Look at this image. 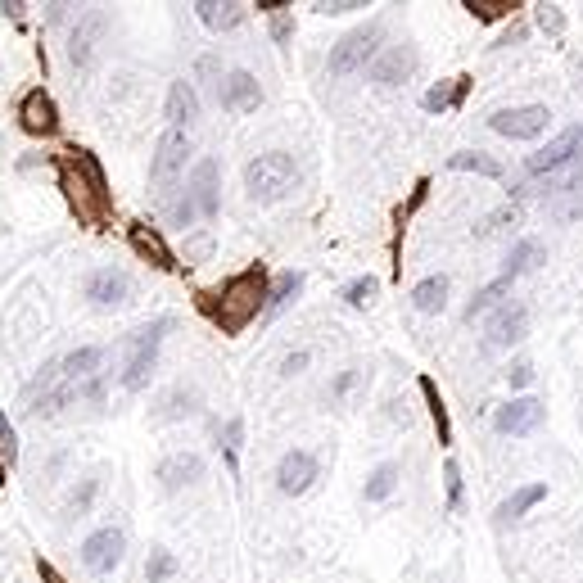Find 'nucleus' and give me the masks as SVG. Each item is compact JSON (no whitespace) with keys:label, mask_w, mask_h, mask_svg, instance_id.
Masks as SVG:
<instances>
[{"label":"nucleus","mask_w":583,"mask_h":583,"mask_svg":"<svg viewBox=\"0 0 583 583\" xmlns=\"http://www.w3.org/2000/svg\"><path fill=\"white\" fill-rule=\"evenodd\" d=\"M267 294H272V272L263 263L245 267V272L226 276L217 290H199L195 308L213 321L222 335H240L249 330V321H258L267 312Z\"/></svg>","instance_id":"obj_1"},{"label":"nucleus","mask_w":583,"mask_h":583,"mask_svg":"<svg viewBox=\"0 0 583 583\" xmlns=\"http://www.w3.org/2000/svg\"><path fill=\"white\" fill-rule=\"evenodd\" d=\"M55 177H59V190H64L68 208L82 226L91 231H104L113 222V190H109V177H104V163L95 159L91 150H68L55 159Z\"/></svg>","instance_id":"obj_2"},{"label":"nucleus","mask_w":583,"mask_h":583,"mask_svg":"<svg viewBox=\"0 0 583 583\" xmlns=\"http://www.w3.org/2000/svg\"><path fill=\"white\" fill-rule=\"evenodd\" d=\"M299 186V163L285 150H263L245 163V195L254 204H281Z\"/></svg>","instance_id":"obj_3"},{"label":"nucleus","mask_w":583,"mask_h":583,"mask_svg":"<svg viewBox=\"0 0 583 583\" xmlns=\"http://www.w3.org/2000/svg\"><path fill=\"white\" fill-rule=\"evenodd\" d=\"M380 50H385V23L367 19L362 28H353L348 37H339L335 46H330L326 68H330V77H358L376 64Z\"/></svg>","instance_id":"obj_4"},{"label":"nucleus","mask_w":583,"mask_h":583,"mask_svg":"<svg viewBox=\"0 0 583 583\" xmlns=\"http://www.w3.org/2000/svg\"><path fill=\"white\" fill-rule=\"evenodd\" d=\"M172 330V317H154L150 326H141L132 339H127V362H123V389L127 394H141L154 376V362H159L163 335Z\"/></svg>","instance_id":"obj_5"},{"label":"nucleus","mask_w":583,"mask_h":583,"mask_svg":"<svg viewBox=\"0 0 583 583\" xmlns=\"http://www.w3.org/2000/svg\"><path fill=\"white\" fill-rule=\"evenodd\" d=\"M579 159H583V123H570V127H561L543 150H534L525 159V181H552V177H561L565 168H574Z\"/></svg>","instance_id":"obj_6"},{"label":"nucleus","mask_w":583,"mask_h":583,"mask_svg":"<svg viewBox=\"0 0 583 583\" xmlns=\"http://www.w3.org/2000/svg\"><path fill=\"white\" fill-rule=\"evenodd\" d=\"M190 154H195V145H190V132H181V127H168V132L159 136V145H154V159H150V181L154 190H172L177 186V177L186 172Z\"/></svg>","instance_id":"obj_7"},{"label":"nucleus","mask_w":583,"mask_h":583,"mask_svg":"<svg viewBox=\"0 0 583 583\" xmlns=\"http://www.w3.org/2000/svg\"><path fill=\"white\" fill-rule=\"evenodd\" d=\"M552 123V109L547 104H511V109H493L489 127L507 141H538Z\"/></svg>","instance_id":"obj_8"},{"label":"nucleus","mask_w":583,"mask_h":583,"mask_svg":"<svg viewBox=\"0 0 583 583\" xmlns=\"http://www.w3.org/2000/svg\"><path fill=\"white\" fill-rule=\"evenodd\" d=\"M547 421V403L534 394L525 398H511V403H502L498 412H493V434H502V439H525V434H538Z\"/></svg>","instance_id":"obj_9"},{"label":"nucleus","mask_w":583,"mask_h":583,"mask_svg":"<svg viewBox=\"0 0 583 583\" xmlns=\"http://www.w3.org/2000/svg\"><path fill=\"white\" fill-rule=\"evenodd\" d=\"M19 127L28 136H37V141H55V136H59L64 118H59V104H55V95H50L46 86H32V91H23V100H19Z\"/></svg>","instance_id":"obj_10"},{"label":"nucleus","mask_w":583,"mask_h":583,"mask_svg":"<svg viewBox=\"0 0 583 583\" xmlns=\"http://www.w3.org/2000/svg\"><path fill=\"white\" fill-rule=\"evenodd\" d=\"M104 32H109V10H100V5H91V10H82L73 19V28H68V59H73V68H86L95 59V50H100Z\"/></svg>","instance_id":"obj_11"},{"label":"nucleus","mask_w":583,"mask_h":583,"mask_svg":"<svg viewBox=\"0 0 583 583\" xmlns=\"http://www.w3.org/2000/svg\"><path fill=\"white\" fill-rule=\"evenodd\" d=\"M416 68H421V55H416V46H407V41H394V46H385L376 55V64L367 68V77L380 86V91H394V86L412 82Z\"/></svg>","instance_id":"obj_12"},{"label":"nucleus","mask_w":583,"mask_h":583,"mask_svg":"<svg viewBox=\"0 0 583 583\" xmlns=\"http://www.w3.org/2000/svg\"><path fill=\"white\" fill-rule=\"evenodd\" d=\"M123 552H127V534L118 525H100L95 534L82 538V565L91 574H113L123 565Z\"/></svg>","instance_id":"obj_13"},{"label":"nucleus","mask_w":583,"mask_h":583,"mask_svg":"<svg viewBox=\"0 0 583 583\" xmlns=\"http://www.w3.org/2000/svg\"><path fill=\"white\" fill-rule=\"evenodd\" d=\"M317 480H321V461L312 457L308 448L281 452V461H276V489H281L285 498H303Z\"/></svg>","instance_id":"obj_14"},{"label":"nucleus","mask_w":583,"mask_h":583,"mask_svg":"<svg viewBox=\"0 0 583 583\" xmlns=\"http://www.w3.org/2000/svg\"><path fill=\"white\" fill-rule=\"evenodd\" d=\"M543 213L552 222H579L583 217V168L570 177L543 181Z\"/></svg>","instance_id":"obj_15"},{"label":"nucleus","mask_w":583,"mask_h":583,"mask_svg":"<svg viewBox=\"0 0 583 583\" xmlns=\"http://www.w3.org/2000/svg\"><path fill=\"white\" fill-rule=\"evenodd\" d=\"M529 335V308L520 299H507L484 321V348H511Z\"/></svg>","instance_id":"obj_16"},{"label":"nucleus","mask_w":583,"mask_h":583,"mask_svg":"<svg viewBox=\"0 0 583 583\" xmlns=\"http://www.w3.org/2000/svg\"><path fill=\"white\" fill-rule=\"evenodd\" d=\"M82 294L95 303V308H123L127 299H132V276L123 272V267H95V272H86L82 281Z\"/></svg>","instance_id":"obj_17"},{"label":"nucleus","mask_w":583,"mask_h":583,"mask_svg":"<svg viewBox=\"0 0 583 583\" xmlns=\"http://www.w3.org/2000/svg\"><path fill=\"white\" fill-rule=\"evenodd\" d=\"M186 190L199 208V222H213V217L222 213V168H217V159H199L190 181H186Z\"/></svg>","instance_id":"obj_18"},{"label":"nucleus","mask_w":583,"mask_h":583,"mask_svg":"<svg viewBox=\"0 0 583 583\" xmlns=\"http://www.w3.org/2000/svg\"><path fill=\"white\" fill-rule=\"evenodd\" d=\"M127 245H132L136 258H145V263L159 267V272H186V267L177 263V254L168 249V240H163L159 226H150V222L127 226Z\"/></svg>","instance_id":"obj_19"},{"label":"nucleus","mask_w":583,"mask_h":583,"mask_svg":"<svg viewBox=\"0 0 583 583\" xmlns=\"http://www.w3.org/2000/svg\"><path fill=\"white\" fill-rule=\"evenodd\" d=\"M217 104L226 113H254L263 104V86H258V77L249 68H231L222 77V86H217Z\"/></svg>","instance_id":"obj_20"},{"label":"nucleus","mask_w":583,"mask_h":583,"mask_svg":"<svg viewBox=\"0 0 583 583\" xmlns=\"http://www.w3.org/2000/svg\"><path fill=\"white\" fill-rule=\"evenodd\" d=\"M154 480L168 493L190 489L195 480H204V457H199V452H168V457L154 466Z\"/></svg>","instance_id":"obj_21"},{"label":"nucleus","mask_w":583,"mask_h":583,"mask_svg":"<svg viewBox=\"0 0 583 583\" xmlns=\"http://www.w3.org/2000/svg\"><path fill=\"white\" fill-rule=\"evenodd\" d=\"M163 113H168V127H181V132H190V127L199 123V113H204L195 82L177 77V82L168 86V104H163Z\"/></svg>","instance_id":"obj_22"},{"label":"nucleus","mask_w":583,"mask_h":583,"mask_svg":"<svg viewBox=\"0 0 583 583\" xmlns=\"http://www.w3.org/2000/svg\"><path fill=\"white\" fill-rule=\"evenodd\" d=\"M190 10H195L199 23H204L208 32H217V37H222V32H236L240 23L249 19V5H240V0H195Z\"/></svg>","instance_id":"obj_23"},{"label":"nucleus","mask_w":583,"mask_h":583,"mask_svg":"<svg viewBox=\"0 0 583 583\" xmlns=\"http://www.w3.org/2000/svg\"><path fill=\"white\" fill-rule=\"evenodd\" d=\"M104 358H109V348H100V344H82V348H73L68 358H59L64 385H86V380L104 376Z\"/></svg>","instance_id":"obj_24"},{"label":"nucleus","mask_w":583,"mask_h":583,"mask_svg":"<svg viewBox=\"0 0 583 583\" xmlns=\"http://www.w3.org/2000/svg\"><path fill=\"white\" fill-rule=\"evenodd\" d=\"M547 263V245L534 236H520L516 245L507 249V267H502V276H511V281H520V276L538 272V267Z\"/></svg>","instance_id":"obj_25"},{"label":"nucleus","mask_w":583,"mask_h":583,"mask_svg":"<svg viewBox=\"0 0 583 583\" xmlns=\"http://www.w3.org/2000/svg\"><path fill=\"white\" fill-rule=\"evenodd\" d=\"M448 294H452V281L443 272H434V276L412 285V308L421 312V317H439V312L448 308Z\"/></svg>","instance_id":"obj_26"},{"label":"nucleus","mask_w":583,"mask_h":583,"mask_svg":"<svg viewBox=\"0 0 583 583\" xmlns=\"http://www.w3.org/2000/svg\"><path fill=\"white\" fill-rule=\"evenodd\" d=\"M511 285H516V281H511V276H498V281L480 285V290L471 294V303H466V312H461V317H466V321H471V326H475V321H480V317H489V312H498L502 303L511 299Z\"/></svg>","instance_id":"obj_27"},{"label":"nucleus","mask_w":583,"mask_h":583,"mask_svg":"<svg viewBox=\"0 0 583 583\" xmlns=\"http://www.w3.org/2000/svg\"><path fill=\"white\" fill-rule=\"evenodd\" d=\"M466 91H471V77H448V82H434L430 91L421 95V109L425 113H448V109H461V100H466Z\"/></svg>","instance_id":"obj_28"},{"label":"nucleus","mask_w":583,"mask_h":583,"mask_svg":"<svg viewBox=\"0 0 583 583\" xmlns=\"http://www.w3.org/2000/svg\"><path fill=\"white\" fill-rule=\"evenodd\" d=\"M159 204H163V222H168V226H181V231H190V226L199 222V208H195V199H190L186 186L163 190Z\"/></svg>","instance_id":"obj_29"},{"label":"nucleus","mask_w":583,"mask_h":583,"mask_svg":"<svg viewBox=\"0 0 583 583\" xmlns=\"http://www.w3.org/2000/svg\"><path fill=\"white\" fill-rule=\"evenodd\" d=\"M367 385H371V367H362V362H348V367L339 371L335 380H330L326 398H330V403H353V398H358Z\"/></svg>","instance_id":"obj_30"},{"label":"nucleus","mask_w":583,"mask_h":583,"mask_svg":"<svg viewBox=\"0 0 583 583\" xmlns=\"http://www.w3.org/2000/svg\"><path fill=\"white\" fill-rule=\"evenodd\" d=\"M448 172H475V177H489V181L507 177V168H502L493 154H484V150H457V154H448Z\"/></svg>","instance_id":"obj_31"},{"label":"nucleus","mask_w":583,"mask_h":583,"mask_svg":"<svg viewBox=\"0 0 583 583\" xmlns=\"http://www.w3.org/2000/svg\"><path fill=\"white\" fill-rule=\"evenodd\" d=\"M520 222H525V208H520L516 199H507V204H502V208H493L489 217H480V226H475V240L507 236V231H516Z\"/></svg>","instance_id":"obj_32"},{"label":"nucleus","mask_w":583,"mask_h":583,"mask_svg":"<svg viewBox=\"0 0 583 583\" xmlns=\"http://www.w3.org/2000/svg\"><path fill=\"white\" fill-rule=\"evenodd\" d=\"M303 281H308L303 272H276V276H272V294H267V312H263V317H281V312L290 308L294 299H299Z\"/></svg>","instance_id":"obj_33"},{"label":"nucleus","mask_w":583,"mask_h":583,"mask_svg":"<svg viewBox=\"0 0 583 583\" xmlns=\"http://www.w3.org/2000/svg\"><path fill=\"white\" fill-rule=\"evenodd\" d=\"M543 498H547V484H520V489L511 493V498L502 502V507L493 511V516H498V525H511V520H520L525 511H534Z\"/></svg>","instance_id":"obj_34"},{"label":"nucleus","mask_w":583,"mask_h":583,"mask_svg":"<svg viewBox=\"0 0 583 583\" xmlns=\"http://www.w3.org/2000/svg\"><path fill=\"white\" fill-rule=\"evenodd\" d=\"M398 480H403V471H398V461H380L376 471L367 475V489H362V498L376 507V502H389L398 493Z\"/></svg>","instance_id":"obj_35"},{"label":"nucleus","mask_w":583,"mask_h":583,"mask_svg":"<svg viewBox=\"0 0 583 583\" xmlns=\"http://www.w3.org/2000/svg\"><path fill=\"white\" fill-rule=\"evenodd\" d=\"M100 484H104V471L82 475V484H77V489L64 498V520H82L86 511H91V502H95V493H100Z\"/></svg>","instance_id":"obj_36"},{"label":"nucleus","mask_w":583,"mask_h":583,"mask_svg":"<svg viewBox=\"0 0 583 583\" xmlns=\"http://www.w3.org/2000/svg\"><path fill=\"white\" fill-rule=\"evenodd\" d=\"M416 385H421L425 403H430V416H434V430H439V448H452V421H448V403H443L439 385H434V380H430V376H421V380H416Z\"/></svg>","instance_id":"obj_37"},{"label":"nucleus","mask_w":583,"mask_h":583,"mask_svg":"<svg viewBox=\"0 0 583 583\" xmlns=\"http://www.w3.org/2000/svg\"><path fill=\"white\" fill-rule=\"evenodd\" d=\"M195 412H199V394L190 385L168 389L159 403V421H181V416H195Z\"/></svg>","instance_id":"obj_38"},{"label":"nucleus","mask_w":583,"mask_h":583,"mask_svg":"<svg viewBox=\"0 0 583 583\" xmlns=\"http://www.w3.org/2000/svg\"><path fill=\"white\" fill-rule=\"evenodd\" d=\"M59 380H64V371H59V362H46V367H41L37 376H32L28 385H23V412H28V407H37L41 398H46L50 389L59 385Z\"/></svg>","instance_id":"obj_39"},{"label":"nucleus","mask_w":583,"mask_h":583,"mask_svg":"<svg viewBox=\"0 0 583 583\" xmlns=\"http://www.w3.org/2000/svg\"><path fill=\"white\" fill-rule=\"evenodd\" d=\"M376 294H380L376 276H353V281L339 290V299H344L348 308H371V303H376Z\"/></svg>","instance_id":"obj_40"},{"label":"nucleus","mask_w":583,"mask_h":583,"mask_svg":"<svg viewBox=\"0 0 583 583\" xmlns=\"http://www.w3.org/2000/svg\"><path fill=\"white\" fill-rule=\"evenodd\" d=\"M466 10L480 23H502V19H511L520 5H511V0H466Z\"/></svg>","instance_id":"obj_41"},{"label":"nucleus","mask_w":583,"mask_h":583,"mask_svg":"<svg viewBox=\"0 0 583 583\" xmlns=\"http://www.w3.org/2000/svg\"><path fill=\"white\" fill-rule=\"evenodd\" d=\"M222 452H226V466H231V475L240 471V443H245V421L240 416H231V421L222 425Z\"/></svg>","instance_id":"obj_42"},{"label":"nucleus","mask_w":583,"mask_h":583,"mask_svg":"<svg viewBox=\"0 0 583 583\" xmlns=\"http://www.w3.org/2000/svg\"><path fill=\"white\" fill-rule=\"evenodd\" d=\"M177 574V556L168 547H150V561H145V579L150 583H168Z\"/></svg>","instance_id":"obj_43"},{"label":"nucleus","mask_w":583,"mask_h":583,"mask_svg":"<svg viewBox=\"0 0 583 583\" xmlns=\"http://www.w3.org/2000/svg\"><path fill=\"white\" fill-rule=\"evenodd\" d=\"M534 23H538V32H547V37H561L565 32L561 5H534Z\"/></svg>","instance_id":"obj_44"},{"label":"nucleus","mask_w":583,"mask_h":583,"mask_svg":"<svg viewBox=\"0 0 583 583\" xmlns=\"http://www.w3.org/2000/svg\"><path fill=\"white\" fill-rule=\"evenodd\" d=\"M443 489H448V511H461V489H466V484H461V466L457 461H443Z\"/></svg>","instance_id":"obj_45"},{"label":"nucleus","mask_w":583,"mask_h":583,"mask_svg":"<svg viewBox=\"0 0 583 583\" xmlns=\"http://www.w3.org/2000/svg\"><path fill=\"white\" fill-rule=\"evenodd\" d=\"M0 461H5V466L19 461V434H14V421L5 412H0Z\"/></svg>","instance_id":"obj_46"},{"label":"nucleus","mask_w":583,"mask_h":583,"mask_svg":"<svg viewBox=\"0 0 583 583\" xmlns=\"http://www.w3.org/2000/svg\"><path fill=\"white\" fill-rule=\"evenodd\" d=\"M312 10H317L321 19H339V14H358V10H367V0H317Z\"/></svg>","instance_id":"obj_47"},{"label":"nucleus","mask_w":583,"mask_h":583,"mask_svg":"<svg viewBox=\"0 0 583 583\" xmlns=\"http://www.w3.org/2000/svg\"><path fill=\"white\" fill-rule=\"evenodd\" d=\"M195 77L199 82H208V86H222V55H199V64H195Z\"/></svg>","instance_id":"obj_48"},{"label":"nucleus","mask_w":583,"mask_h":583,"mask_svg":"<svg viewBox=\"0 0 583 583\" xmlns=\"http://www.w3.org/2000/svg\"><path fill=\"white\" fill-rule=\"evenodd\" d=\"M208 254H213V236H208V231H199V236H190V240H186V267L204 263Z\"/></svg>","instance_id":"obj_49"},{"label":"nucleus","mask_w":583,"mask_h":583,"mask_svg":"<svg viewBox=\"0 0 583 583\" xmlns=\"http://www.w3.org/2000/svg\"><path fill=\"white\" fill-rule=\"evenodd\" d=\"M507 385L511 389H529V385H534V362H529V358L511 362V367H507Z\"/></svg>","instance_id":"obj_50"},{"label":"nucleus","mask_w":583,"mask_h":583,"mask_svg":"<svg viewBox=\"0 0 583 583\" xmlns=\"http://www.w3.org/2000/svg\"><path fill=\"white\" fill-rule=\"evenodd\" d=\"M267 28H272V41L276 46H290V37H294V14L285 10V14H272L267 19Z\"/></svg>","instance_id":"obj_51"},{"label":"nucleus","mask_w":583,"mask_h":583,"mask_svg":"<svg viewBox=\"0 0 583 583\" xmlns=\"http://www.w3.org/2000/svg\"><path fill=\"white\" fill-rule=\"evenodd\" d=\"M425 190H430V181H416V190H412V204H407V208H398V226H403V222H407V217H412V213H416V208H421V204H425Z\"/></svg>","instance_id":"obj_52"},{"label":"nucleus","mask_w":583,"mask_h":583,"mask_svg":"<svg viewBox=\"0 0 583 583\" xmlns=\"http://www.w3.org/2000/svg\"><path fill=\"white\" fill-rule=\"evenodd\" d=\"M303 367H308V353H303V348H299V353H285V358H281V376H299Z\"/></svg>","instance_id":"obj_53"},{"label":"nucleus","mask_w":583,"mask_h":583,"mask_svg":"<svg viewBox=\"0 0 583 583\" xmlns=\"http://www.w3.org/2000/svg\"><path fill=\"white\" fill-rule=\"evenodd\" d=\"M0 14H10V19L19 23V28L28 23V5H23V0H0Z\"/></svg>","instance_id":"obj_54"},{"label":"nucleus","mask_w":583,"mask_h":583,"mask_svg":"<svg viewBox=\"0 0 583 583\" xmlns=\"http://www.w3.org/2000/svg\"><path fill=\"white\" fill-rule=\"evenodd\" d=\"M77 14H82L77 5H46V19L50 23H68V19H77Z\"/></svg>","instance_id":"obj_55"},{"label":"nucleus","mask_w":583,"mask_h":583,"mask_svg":"<svg viewBox=\"0 0 583 583\" xmlns=\"http://www.w3.org/2000/svg\"><path fill=\"white\" fill-rule=\"evenodd\" d=\"M37 574H41V583H68V579H64V574H59V570H55V565H50V561H46V556H37Z\"/></svg>","instance_id":"obj_56"},{"label":"nucleus","mask_w":583,"mask_h":583,"mask_svg":"<svg viewBox=\"0 0 583 583\" xmlns=\"http://www.w3.org/2000/svg\"><path fill=\"white\" fill-rule=\"evenodd\" d=\"M389 421H398V425H407V421H412V412H407V403H403V398H389Z\"/></svg>","instance_id":"obj_57"},{"label":"nucleus","mask_w":583,"mask_h":583,"mask_svg":"<svg viewBox=\"0 0 583 583\" xmlns=\"http://www.w3.org/2000/svg\"><path fill=\"white\" fill-rule=\"evenodd\" d=\"M525 32H529V28H525V23H516V28H511V32H507V37H502V41H498V50H507V46H516V41H525Z\"/></svg>","instance_id":"obj_58"},{"label":"nucleus","mask_w":583,"mask_h":583,"mask_svg":"<svg viewBox=\"0 0 583 583\" xmlns=\"http://www.w3.org/2000/svg\"><path fill=\"white\" fill-rule=\"evenodd\" d=\"M5 475H10V466H5V461H0V489H5Z\"/></svg>","instance_id":"obj_59"},{"label":"nucleus","mask_w":583,"mask_h":583,"mask_svg":"<svg viewBox=\"0 0 583 583\" xmlns=\"http://www.w3.org/2000/svg\"><path fill=\"white\" fill-rule=\"evenodd\" d=\"M579 86H583V59H579Z\"/></svg>","instance_id":"obj_60"}]
</instances>
